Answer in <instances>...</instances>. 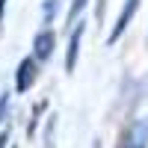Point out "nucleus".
<instances>
[{
    "label": "nucleus",
    "instance_id": "obj_7",
    "mask_svg": "<svg viewBox=\"0 0 148 148\" xmlns=\"http://www.w3.org/2000/svg\"><path fill=\"white\" fill-rule=\"evenodd\" d=\"M86 3H89V0H71V9H68V27L77 21V15L86 9Z\"/></svg>",
    "mask_w": 148,
    "mask_h": 148
},
{
    "label": "nucleus",
    "instance_id": "obj_5",
    "mask_svg": "<svg viewBox=\"0 0 148 148\" xmlns=\"http://www.w3.org/2000/svg\"><path fill=\"white\" fill-rule=\"evenodd\" d=\"M83 33H86V24L77 21V30H71V39H68V51H65V71L74 74L77 68V53H80V42H83Z\"/></svg>",
    "mask_w": 148,
    "mask_h": 148
},
{
    "label": "nucleus",
    "instance_id": "obj_12",
    "mask_svg": "<svg viewBox=\"0 0 148 148\" xmlns=\"http://www.w3.org/2000/svg\"><path fill=\"white\" fill-rule=\"evenodd\" d=\"M142 98H148V77H145V89H142Z\"/></svg>",
    "mask_w": 148,
    "mask_h": 148
},
{
    "label": "nucleus",
    "instance_id": "obj_2",
    "mask_svg": "<svg viewBox=\"0 0 148 148\" xmlns=\"http://www.w3.org/2000/svg\"><path fill=\"white\" fill-rule=\"evenodd\" d=\"M36 80H39V59L36 56H24L21 62H18V71H15V92L24 95V92H30Z\"/></svg>",
    "mask_w": 148,
    "mask_h": 148
},
{
    "label": "nucleus",
    "instance_id": "obj_4",
    "mask_svg": "<svg viewBox=\"0 0 148 148\" xmlns=\"http://www.w3.org/2000/svg\"><path fill=\"white\" fill-rule=\"evenodd\" d=\"M136 9H139V0H125V6H121L119 18H116V27H113V33H110V39H107L110 45H116V42L121 39V33L130 27V21H133V15H136Z\"/></svg>",
    "mask_w": 148,
    "mask_h": 148
},
{
    "label": "nucleus",
    "instance_id": "obj_11",
    "mask_svg": "<svg viewBox=\"0 0 148 148\" xmlns=\"http://www.w3.org/2000/svg\"><path fill=\"white\" fill-rule=\"evenodd\" d=\"M6 3H9V0H0V30H3V12H6Z\"/></svg>",
    "mask_w": 148,
    "mask_h": 148
},
{
    "label": "nucleus",
    "instance_id": "obj_3",
    "mask_svg": "<svg viewBox=\"0 0 148 148\" xmlns=\"http://www.w3.org/2000/svg\"><path fill=\"white\" fill-rule=\"evenodd\" d=\"M53 47H56V36H53V30H39L33 36V56L39 59V62H45V59H51L53 56Z\"/></svg>",
    "mask_w": 148,
    "mask_h": 148
},
{
    "label": "nucleus",
    "instance_id": "obj_1",
    "mask_svg": "<svg viewBox=\"0 0 148 148\" xmlns=\"http://www.w3.org/2000/svg\"><path fill=\"white\" fill-rule=\"evenodd\" d=\"M119 148H148V116L130 121V125L121 130Z\"/></svg>",
    "mask_w": 148,
    "mask_h": 148
},
{
    "label": "nucleus",
    "instance_id": "obj_10",
    "mask_svg": "<svg viewBox=\"0 0 148 148\" xmlns=\"http://www.w3.org/2000/svg\"><path fill=\"white\" fill-rule=\"evenodd\" d=\"M9 136H12V130H9V125H6V130H0V148H6Z\"/></svg>",
    "mask_w": 148,
    "mask_h": 148
},
{
    "label": "nucleus",
    "instance_id": "obj_8",
    "mask_svg": "<svg viewBox=\"0 0 148 148\" xmlns=\"http://www.w3.org/2000/svg\"><path fill=\"white\" fill-rule=\"evenodd\" d=\"M47 110V101H42V104H36V110H33V121H30V127H27V136H33L36 133V125H39V116Z\"/></svg>",
    "mask_w": 148,
    "mask_h": 148
},
{
    "label": "nucleus",
    "instance_id": "obj_9",
    "mask_svg": "<svg viewBox=\"0 0 148 148\" xmlns=\"http://www.w3.org/2000/svg\"><path fill=\"white\" fill-rule=\"evenodd\" d=\"M9 101H12V92H3V95H0V125L6 121V113H9Z\"/></svg>",
    "mask_w": 148,
    "mask_h": 148
},
{
    "label": "nucleus",
    "instance_id": "obj_6",
    "mask_svg": "<svg viewBox=\"0 0 148 148\" xmlns=\"http://www.w3.org/2000/svg\"><path fill=\"white\" fill-rule=\"evenodd\" d=\"M56 12H59V0H45V3H42V21L51 24Z\"/></svg>",
    "mask_w": 148,
    "mask_h": 148
},
{
    "label": "nucleus",
    "instance_id": "obj_13",
    "mask_svg": "<svg viewBox=\"0 0 148 148\" xmlns=\"http://www.w3.org/2000/svg\"><path fill=\"white\" fill-rule=\"evenodd\" d=\"M12 148H15V145H12Z\"/></svg>",
    "mask_w": 148,
    "mask_h": 148
}]
</instances>
